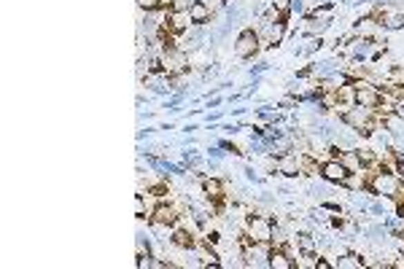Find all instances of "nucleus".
Returning <instances> with one entry per match:
<instances>
[{
  "mask_svg": "<svg viewBox=\"0 0 404 269\" xmlns=\"http://www.w3.org/2000/svg\"><path fill=\"white\" fill-rule=\"evenodd\" d=\"M340 121H343L345 127H350L353 132L369 137V134H372L377 127H380V113H377V110H369V108L350 106V108H345V110L340 113Z\"/></svg>",
  "mask_w": 404,
  "mask_h": 269,
  "instance_id": "f257e3e1",
  "label": "nucleus"
},
{
  "mask_svg": "<svg viewBox=\"0 0 404 269\" xmlns=\"http://www.w3.org/2000/svg\"><path fill=\"white\" fill-rule=\"evenodd\" d=\"M367 191H369L372 197H388V199H396V202H399V199H402L404 183L396 172L377 167V172L369 178V183H367Z\"/></svg>",
  "mask_w": 404,
  "mask_h": 269,
  "instance_id": "f03ea898",
  "label": "nucleus"
},
{
  "mask_svg": "<svg viewBox=\"0 0 404 269\" xmlns=\"http://www.w3.org/2000/svg\"><path fill=\"white\" fill-rule=\"evenodd\" d=\"M272 242H253V240H242V261L245 267L253 269H269V256H272Z\"/></svg>",
  "mask_w": 404,
  "mask_h": 269,
  "instance_id": "7ed1b4c3",
  "label": "nucleus"
},
{
  "mask_svg": "<svg viewBox=\"0 0 404 269\" xmlns=\"http://www.w3.org/2000/svg\"><path fill=\"white\" fill-rule=\"evenodd\" d=\"M245 237L253 242H275V226L269 215H248L245 221Z\"/></svg>",
  "mask_w": 404,
  "mask_h": 269,
  "instance_id": "20e7f679",
  "label": "nucleus"
},
{
  "mask_svg": "<svg viewBox=\"0 0 404 269\" xmlns=\"http://www.w3.org/2000/svg\"><path fill=\"white\" fill-rule=\"evenodd\" d=\"M356 106L361 108H369V110H377L383 108V89L375 86L372 81H364V79H356Z\"/></svg>",
  "mask_w": 404,
  "mask_h": 269,
  "instance_id": "39448f33",
  "label": "nucleus"
},
{
  "mask_svg": "<svg viewBox=\"0 0 404 269\" xmlns=\"http://www.w3.org/2000/svg\"><path fill=\"white\" fill-rule=\"evenodd\" d=\"M235 57H240V59H253L259 49H262V35L256 32V30H251V27H245L238 32V38H235Z\"/></svg>",
  "mask_w": 404,
  "mask_h": 269,
  "instance_id": "423d86ee",
  "label": "nucleus"
},
{
  "mask_svg": "<svg viewBox=\"0 0 404 269\" xmlns=\"http://www.w3.org/2000/svg\"><path fill=\"white\" fill-rule=\"evenodd\" d=\"M353 35L356 38H364V41H375V43H385V27L380 25L375 14L372 17H358L356 25H353Z\"/></svg>",
  "mask_w": 404,
  "mask_h": 269,
  "instance_id": "0eeeda50",
  "label": "nucleus"
},
{
  "mask_svg": "<svg viewBox=\"0 0 404 269\" xmlns=\"http://www.w3.org/2000/svg\"><path fill=\"white\" fill-rule=\"evenodd\" d=\"M318 175H321L326 183H331V186H343L350 172H348V167L337 159V157H331V159L321 161V172H318Z\"/></svg>",
  "mask_w": 404,
  "mask_h": 269,
  "instance_id": "6e6552de",
  "label": "nucleus"
},
{
  "mask_svg": "<svg viewBox=\"0 0 404 269\" xmlns=\"http://www.w3.org/2000/svg\"><path fill=\"white\" fill-rule=\"evenodd\" d=\"M286 30H289V22L286 19H275V22H269V19H262V41L269 43V46H278V43H283V38H286Z\"/></svg>",
  "mask_w": 404,
  "mask_h": 269,
  "instance_id": "1a4fd4ad",
  "label": "nucleus"
},
{
  "mask_svg": "<svg viewBox=\"0 0 404 269\" xmlns=\"http://www.w3.org/2000/svg\"><path fill=\"white\" fill-rule=\"evenodd\" d=\"M275 167H278V172H280V175H286V178H299V175H302V154H296V151H286V154H280V157H278Z\"/></svg>",
  "mask_w": 404,
  "mask_h": 269,
  "instance_id": "9d476101",
  "label": "nucleus"
},
{
  "mask_svg": "<svg viewBox=\"0 0 404 269\" xmlns=\"http://www.w3.org/2000/svg\"><path fill=\"white\" fill-rule=\"evenodd\" d=\"M191 27H194V22H191L189 11H170V14H167V25H164V30H167L170 35H184Z\"/></svg>",
  "mask_w": 404,
  "mask_h": 269,
  "instance_id": "9b49d317",
  "label": "nucleus"
},
{
  "mask_svg": "<svg viewBox=\"0 0 404 269\" xmlns=\"http://www.w3.org/2000/svg\"><path fill=\"white\" fill-rule=\"evenodd\" d=\"M380 130H385L391 137H404V119L396 110H385L380 113Z\"/></svg>",
  "mask_w": 404,
  "mask_h": 269,
  "instance_id": "f8f14e48",
  "label": "nucleus"
},
{
  "mask_svg": "<svg viewBox=\"0 0 404 269\" xmlns=\"http://www.w3.org/2000/svg\"><path fill=\"white\" fill-rule=\"evenodd\" d=\"M189 17H191V22H194L197 27H205V25H211V22H213L215 11L208 6V3H205V0H197V3L191 6Z\"/></svg>",
  "mask_w": 404,
  "mask_h": 269,
  "instance_id": "ddd939ff",
  "label": "nucleus"
},
{
  "mask_svg": "<svg viewBox=\"0 0 404 269\" xmlns=\"http://www.w3.org/2000/svg\"><path fill=\"white\" fill-rule=\"evenodd\" d=\"M200 186H202V194H205L208 199H213V202H218V199L224 197V181L215 178V175H205V178L200 181Z\"/></svg>",
  "mask_w": 404,
  "mask_h": 269,
  "instance_id": "4468645a",
  "label": "nucleus"
},
{
  "mask_svg": "<svg viewBox=\"0 0 404 269\" xmlns=\"http://www.w3.org/2000/svg\"><path fill=\"white\" fill-rule=\"evenodd\" d=\"M173 245L184 248V250H197V240H194V232L184 226V229H173V237H170Z\"/></svg>",
  "mask_w": 404,
  "mask_h": 269,
  "instance_id": "2eb2a0df",
  "label": "nucleus"
},
{
  "mask_svg": "<svg viewBox=\"0 0 404 269\" xmlns=\"http://www.w3.org/2000/svg\"><path fill=\"white\" fill-rule=\"evenodd\" d=\"M296 261L291 259V253L286 248H275L269 256V269H294Z\"/></svg>",
  "mask_w": 404,
  "mask_h": 269,
  "instance_id": "dca6fc26",
  "label": "nucleus"
},
{
  "mask_svg": "<svg viewBox=\"0 0 404 269\" xmlns=\"http://www.w3.org/2000/svg\"><path fill=\"white\" fill-rule=\"evenodd\" d=\"M337 159L343 161L345 167H348V172H361V170H367L364 167V161H361V154H358V148H348V151H340V157Z\"/></svg>",
  "mask_w": 404,
  "mask_h": 269,
  "instance_id": "f3484780",
  "label": "nucleus"
},
{
  "mask_svg": "<svg viewBox=\"0 0 404 269\" xmlns=\"http://www.w3.org/2000/svg\"><path fill=\"white\" fill-rule=\"evenodd\" d=\"M334 267L337 269H361L367 267V261L358 256V253H343V256H337V261H334Z\"/></svg>",
  "mask_w": 404,
  "mask_h": 269,
  "instance_id": "a211bd4d",
  "label": "nucleus"
},
{
  "mask_svg": "<svg viewBox=\"0 0 404 269\" xmlns=\"http://www.w3.org/2000/svg\"><path fill=\"white\" fill-rule=\"evenodd\" d=\"M329 27H331L329 19H316V17H307V19H305V35H323Z\"/></svg>",
  "mask_w": 404,
  "mask_h": 269,
  "instance_id": "6ab92c4d",
  "label": "nucleus"
},
{
  "mask_svg": "<svg viewBox=\"0 0 404 269\" xmlns=\"http://www.w3.org/2000/svg\"><path fill=\"white\" fill-rule=\"evenodd\" d=\"M272 8H275L283 19H289L291 11H294V0H272Z\"/></svg>",
  "mask_w": 404,
  "mask_h": 269,
  "instance_id": "aec40b11",
  "label": "nucleus"
},
{
  "mask_svg": "<svg viewBox=\"0 0 404 269\" xmlns=\"http://www.w3.org/2000/svg\"><path fill=\"white\" fill-rule=\"evenodd\" d=\"M135 6H137L143 14H157L162 8V0H135Z\"/></svg>",
  "mask_w": 404,
  "mask_h": 269,
  "instance_id": "412c9836",
  "label": "nucleus"
},
{
  "mask_svg": "<svg viewBox=\"0 0 404 269\" xmlns=\"http://www.w3.org/2000/svg\"><path fill=\"white\" fill-rule=\"evenodd\" d=\"M135 215H137V218H140V221H143V218H148V215H151V210H148V208H146V199H143V194H137V197H135Z\"/></svg>",
  "mask_w": 404,
  "mask_h": 269,
  "instance_id": "4be33fe9",
  "label": "nucleus"
},
{
  "mask_svg": "<svg viewBox=\"0 0 404 269\" xmlns=\"http://www.w3.org/2000/svg\"><path fill=\"white\" fill-rule=\"evenodd\" d=\"M194 3H197V0H173V3H170V11H191Z\"/></svg>",
  "mask_w": 404,
  "mask_h": 269,
  "instance_id": "5701e85b",
  "label": "nucleus"
},
{
  "mask_svg": "<svg viewBox=\"0 0 404 269\" xmlns=\"http://www.w3.org/2000/svg\"><path fill=\"white\" fill-rule=\"evenodd\" d=\"M313 269H337V267H334V261H326L321 256H316V267Z\"/></svg>",
  "mask_w": 404,
  "mask_h": 269,
  "instance_id": "b1692460",
  "label": "nucleus"
},
{
  "mask_svg": "<svg viewBox=\"0 0 404 269\" xmlns=\"http://www.w3.org/2000/svg\"><path fill=\"white\" fill-rule=\"evenodd\" d=\"M394 110H396V113H399V116L404 119V94L399 97V100H396V106H394Z\"/></svg>",
  "mask_w": 404,
  "mask_h": 269,
  "instance_id": "393cba45",
  "label": "nucleus"
},
{
  "mask_svg": "<svg viewBox=\"0 0 404 269\" xmlns=\"http://www.w3.org/2000/svg\"><path fill=\"white\" fill-rule=\"evenodd\" d=\"M211 157H213V159H224V151H221V146H218V148H211Z\"/></svg>",
  "mask_w": 404,
  "mask_h": 269,
  "instance_id": "a878e982",
  "label": "nucleus"
},
{
  "mask_svg": "<svg viewBox=\"0 0 404 269\" xmlns=\"http://www.w3.org/2000/svg\"><path fill=\"white\" fill-rule=\"evenodd\" d=\"M170 3H173V0H162V8H167V6H170Z\"/></svg>",
  "mask_w": 404,
  "mask_h": 269,
  "instance_id": "bb28decb",
  "label": "nucleus"
}]
</instances>
